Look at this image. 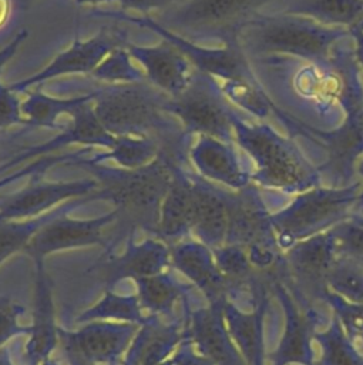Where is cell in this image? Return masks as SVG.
<instances>
[{
    "label": "cell",
    "mask_w": 363,
    "mask_h": 365,
    "mask_svg": "<svg viewBox=\"0 0 363 365\" xmlns=\"http://www.w3.org/2000/svg\"><path fill=\"white\" fill-rule=\"evenodd\" d=\"M177 163L182 161L165 153H159L149 164L137 168L105 165L84 157L73 163L90 173L98 182L102 200H110L114 204L115 221L107 231L104 254L115 252L124 241L135 240L138 231L155 235L161 204Z\"/></svg>",
    "instance_id": "1"
},
{
    "label": "cell",
    "mask_w": 363,
    "mask_h": 365,
    "mask_svg": "<svg viewBox=\"0 0 363 365\" xmlns=\"http://www.w3.org/2000/svg\"><path fill=\"white\" fill-rule=\"evenodd\" d=\"M93 108L104 128L115 137L148 138L179 161H186L189 137L165 110L168 96L151 83L105 84L93 91Z\"/></svg>",
    "instance_id": "2"
},
{
    "label": "cell",
    "mask_w": 363,
    "mask_h": 365,
    "mask_svg": "<svg viewBox=\"0 0 363 365\" xmlns=\"http://www.w3.org/2000/svg\"><path fill=\"white\" fill-rule=\"evenodd\" d=\"M235 144L253 161L251 180L258 187L286 194L322 185L316 165L289 138L266 123H252L238 114L233 121Z\"/></svg>",
    "instance_id": "3"
},
{
    "label": "cell",
    "mask_w": 363,
    "mask_h": 365,
    "mask_svg": "<svg viewBox=\"0 0 363 365\" xmlns=\"http://www.w3.org/2000/svg\"><path fill=\"white\" fill-rule=\"evenodd\" d=\"M349 36V29L327 27L300 16L259 11L242 24L236 40L246 56L288 54L320 64Z\"/></svg>",
    "instance_id": "4"
},
{
    "label": "cell",
    "mask_w": 363,
    "mask_h": 365,
    "mask_svg": "<svg viewBox=\"0 0 363 365\" xmlns=\"http://www.w3.org/2000/svg\"><path fill=\"white\" fill-rule=\"evenodd\" d=\"M279 0H182L164 11L159 24L188 38H216L222 44L238 43L242 24L259 11H268ZM270 7V9H272ZM269 9V10H270Z\"/></svg>",
    "instance_id": "5"
},
{
    "label": "cell",
    "mask_w": 363,
    "mask_h": 365,
    "mask_svg": "<svg viewBox=\"0 0 363 365\" xmlns=\"http://www.w3.org/2000/svg\"><path fill=\"white\" fill-rule=\"evenodd\" d=\"M165 110L179 121L188 137L208 135L235 144L232 121L241 113L209 74L194 70L188 86L177 96H168Z\"/></svg>",
    "instance_id": "6"
},
{
    "label": "cell",
    "mask_w": 363,
    "mask_h": 365,
    "mask_svg": "<svg viewBox=\"0 0 363 365\" xmlns=\"http://www.w3.org/2000/svg\"><path fill=\"white\" fill-rule=\"evenodd\" d=\"M360 181L346 187L317 185L300 192L288 207L272 215L273 227L285 238H300L343 220L356 205Z\"/></svg>",
    "instance_id": "7"
},
{
    "label": "cell",
    "mask_w": 363,
    "mask_h": 365,
    "mask_svg": "<svg viewBox=\"0 0 363 365\" xmlns=\"http://www.w3.org/2000/svg\"><path fill=\"white\" fill-rule=\"evenodd\" d=\"M94 14L120 19L122 21L152 30L162 40H167L175 46L195 70L212 76L219 83L256 78L249 66L248 56L241 48L239 43H228L222 44V47H205L168 30L151 16H131L125 14L124 11H94Z\"/></svg>",
    "instance_id": "8"
},
{
    "label": "cell",
    "mask_w": 363,
    "mask_h": 365,
    "mask_svg": "<svg viewBox=\"0 0 363 365\" xmlns=\"http://www.w3.org/2000/svg\"><path fill=\"white\" fill-rule=\"evenodd\" d=\"M125 44V33L115 27H104L98 34L87 40H80L77 37L67 50L58 53L43 70L27 78L7 84V88L17 94L58 76L91 74L111 51Z\"/></svg>",
    "instance_id": "9"
},
{
    "label": "cell",
    "mask_w": 363,
    "mask_h": 365,
    "mask_svg": "<svg viewBox=\"0 0 363 365\" xmlns=\"http://www.w3.org/2000/svg\"><path fill=\"white\" fill-rule=\"evenodd\" d=\"M138 328L131 322L91 321L77 331L58 328V345L93 365H118Z\"/></svg>",
    "instance_id": "10"
},
{
    "label": "cell",
    "mask_w": 363,
    "mask_h": 365,
    "mask_svg": "<svg viewBox=\"0 0 363 365\" xmlns=\"http://www.w3.org/2000/svg\"><path fill=\"white\" fill-rule=\"evenodd\" d=\"M115 221V211H110L97 218L78 220L68 214L58 215L46 222L28 241L26 248L33 261H44V257L57 251L81 247L107 245V231Z\"/></svg>",
    "instance_id": "11"
},
{
    "label": "cell",
    "mask_w": 363,
    "mask_h": 365,
    "mask_svg": "<svg viewBox=\"0 0 363 365\" xmlns=\"http://www.w3.org/2000/svg\"><path fill=\"white\" fill-rule=\"evenodd\" d=\"M169 265V245L157 237H149L141 242L128 240L125 250L120 254H102L91 271L105 289H112L117 282L161 274Z\"/></svg>",
    "instance_id": "12"
},
{
    "label": "cell",
    "mask_w": 363,
    "mask_h": 365,
    "mask_svg": "<svg viewBox=\"0 0 363 365\" xmlns=\"http://www.w3.org/2000/svg\"><path fill=\"white\" fill-rule=\"evenodd\" d=\"M325 148V161L316 167L322 184L329 187H346L354 182L356 160L363 154V106L347 113L340 127L335 131H316Z\"/></svg>",
    "instance_id": "13"
},
{
    "label": "cell",
    "mask_w": 363,
    "mask_h": 365,
    "mask_svg": "<svg viewBox=\"0 0 363 365\" xmlns=\"http://www.w3.org/2000/svg\"><path fill=\"white\" fill-rule=\"evenodd\" d=\"M98 191V182L91 177L74 181H38L31 182L7 197L0 204V221H19L36 218L56 208L61 202L85 197Z\"/></svg>",
    "instance_id": "14"
},
{
    "label": "cell",
    "mask_w": 363,
    "mask_h": 365,
    "mask_svg": "<svg viewBox=\"0 0 363 365\" xmlns=\"http://www.w3.org/2000/svg\"><path fill=\"white\" fill-rule=\"evenodd\" d=\"M225 201L228 214L225 242L238 247L262 245L273 224L259 187L251 182L239 190H225Z\"/></svg>",
    "instance_id": "15"
},
{
    "label": "cell",
    "mask_w": 363,
    "mask_h": 365,
    "mask_svg": "<svg viewBox=\"0 0 363 365\" xmlns=\"http://www.w3.org/2000/svg\"><path fill=\"white\" fill-rule=\"evenodd\" d=\"M115 135L108 133L104 125L100 123L97 118L94 108H93V101L87 103L81 108H78L73 115L68 123L57 135L50 138L46 143H41L40 145H31V147H24L20 150L17 154H14L11 158H9L6 163L0 164V174H6L11 171L16 165L21 163H28L31 160L40 158L47 154H53L54 151L68 145V144H84L85 147H105L110 150L115 143H117Z\"/></svg>",
    "instance_id": "16"
},
{
    "label": "cell",
    "mask_w": 363,
    "mask_h": 365,
    "mask_svg": "<svg viewBox=\"0 0 363 365\" xmlns=\"http://www.w3.org/2000/svg\"><path fill=\"white\" fill-rule=\"evenodd\" d=\"M235 145L214 137L198 135L188 147V164H192L195 173L211 182L231 190L243 188L252 182V171L243 165Z\"/></svg>",
    "instance_id": "17"
},
{
    "label": "cell",
    "mask_w": 363,
    "mask_h": 365,
    "mask_svg": "<svg viewBox=\"0 0 363 365\" xmlns=\"http://www.w3.org/2000/svg\"><path fill=\"white\" fill-rule=\"evenodd\" d=\"M125 48L141 66L147 81L171 97L188 86L195 70L186 57L167 40L155 46H137L127 41Z\"/></svg>",
    "instance_id": "18"
},
{
    "label": "cell",
    "mask_w": 363,
    "mask_h": 365,
    "mask_svg": "<svg viewBox=\"0 0 363 365\" xmlns=\"http://www.w3.org/2000/svg\"><path fill=\"white\" fill-rule=\"evenodd\" d=\"M185 339H188L185 322L175 317L151 315L140 325L122 365H172V355Z\"/></svg>",
    "instance_id": "19"
},
{
    "label": "cell",
    "mask_w": 363,
    "mask_h": 365,
    "mask_svg": "<svg viewBox=\"0 0 363 365\" xmlns=\"http://www.w3.org/2000/svg\"><path fill=\"white\" fill-rule=\"evenodd\" d=\"M36 264V284L33 315L27 344L24 346L26 365H41L50 358L58 341V327L54 318V304L50 278L44 269L43 261Z\"/></svg>",
    "instance_id": "20"
},
{
    "label": "cell",
    "mask_w": 363,
    "mask_h": 365,
    "mask_svg": "<svg viewBox=\"0 0 363 365\" xmlns=\"http://www.w3.org/2000/svg\"><path fill=\"white\" fill-rule=\"evenodd\" d=\"M192 208L191 171L185 170L184 163H177L172 170L171 184L161 204L159 222L154 237L169 247L184 241L192 231Z\"/></svg>",
    "instance_id": "21"
},
{
    "label": "cell",
    "mask_w": 363,
    "mask_h": 365,
    "mask_svg": "<svg viewBox=\"0 0 363 365\" xmlns=\"http://www.w3.org/2000/svg\"><path fill=\"white\" fill-rule=\"evenodd\" d=\"M192 180V234L206 247H219L225 242L228 214L225 188L215 185L196 173Z\"/></svg>",
    "instance_id": "22"
},
{
    "label": "cell",
    "mask_w": 363,
    "mask_h": 365,
    "mask_svg": "<svg viewBox=\"0 0 363 365\" xmlns=\"http://www.w3.org/2000/svg\"><path fill=\"white\" fill-rule=\"evenodd\" d=\"M172 267L194 282L208 298L222 291V272L214 262L208 247L196 241H181L169 247Z\"/></svg>",
    "instance_id": "23"
},
{
    "label": "cell",
    "mask_w": 363,
    "mask_h": 365,
    "mask_svg": "<svg viewBox=\"0 0 363 365\" xmlns=\"http://www.w3.org/2000/svg\"><path fill=\"white\" fill-rule=\"evenodd\" d=\"M268 11L300 16L327 27L350 30L363 21V0H279Z\"/></svg>",
    "instance_id": "24"
},
{
    "label": "cell",
    "mask_w": 363,
    "mask_h": 365,
    "mask_svg": "<svg viewBox=\"0 0 363 365\" xmlns=\"http://www.w3.org/2000/svg\"><path fill=\"white\" fill-rule=\"evenodd\" d=\"M186 335L198 351L216 365H233V351L228 342L219 314L212 308H199L188 312Z\"/></svg>",
    "instance_id": "25"
},
{
    "label": "cell",
    "mask_w": 363,
    "mask_h": 365,
    "mask_svg": "<svg viewBox=\"0 0 363 365\" xmlns=\"http://www.w3.org/2000/svg\"><path fill=\"white\" fill-rule=\"evenodd\" d=\"M94 98L93 91L84 96L70 97V98H57L44 94L43 91L30 93L26 100L20 103L21 115L26 124L34 127H44L51 130H63L65 125H61L58 120L64 115H73L78 108L91 103Z\"/></svg>",
    "instance_id": "26"
},
{
    "label": "cell",
    "mask_w": 363,
    "mask_h": 365,
    "mask_svg": "<svg viewBox=\"0 0 363 365\" xmlns=\"http://www.w3.org/2000/svg\"><path fill=\"white\" fill-rule=\"evenodd\" d=\"M97 201L100 200L98 192L74 198L67 202H63L61 205L56 207L54 210L38 215L36 218H30L26 221H0V264L4 262L10 255H13L17 251H23L31 237L48 221L53 218L63 215V214H70L74 208L84 205L90 201Z\"/></svg>",
    "instance_id": "27"
},
{
    "label": "cell",
    "mask_w": 363,
    "mask_h": 365,
    "mask_svg": "<svg viewBox=\"0 0 363 365\" xmlns=\"http://www.w3.org/2000/svg\"><path fill=\"white\" fill-rule=\"evenodd\" d=\"M137 287V297L142 309L151 315L174 318V308L186 289L169 272H161L151 277L138 278L134 281Z\"/></svg>",
    "instance_id": "28"
},
{
    "label": "cell",
    "mask_w": 363,
    "mask_h": 365,
    "mask_svg": "<svg viewBox=\"0 0 363 365\" xmlns=\"http://www.w3.org/2000/svg\"><path fill=\"white\" fill-rule=\"evenodd\" d=\"M148 317H144L138 297L120 295L114 289H105L102 298L83 311L77 318V324H87L91 321H117L142 325Z\"/></svg>",
    "instance_id": "29"
},
{
    "label": "cell",
    "mask_w": 363,
    "mask_h": 365,
    "mask_svg": "<svg viewBox=\"0 0 363 365\" xmlns=\"http://www.w3.org/2000/svg\"><path fill=\"white\" fill-rule=\"evenodd\" d=\"M161 153L158 144L148 138L118 137L117 143L105 153H97L88 157L93 163H105L112 160L124 168H137L149 164Z\"/></svg>",
    "instance_id": "30"
},
{
    "label": "cell",
    "mask_w": 363,
    "mask_h": 365,
    "mask_svg": "<svg viewBox=\"0 0 363 365\" xmlns=\"http://www.w3.org/2000/svg\"><path fill=\"white\" fill-rule=\"evenodd\" d=\"M219 84L231 104H235L241 110H245L248 114L261 120L276 113L273 104L270 103L256 78L221 81Z\"/></svg>",
    "instance_id": "31"
},
{
    "label": "cell",
    "mask_w": 363,
    "mask_h": 365,
    "mask_svg": "<svg viewBox=\"0 0 363 365\" xmlns=\"http://www.w3.org/2000/svg\"><path fill=\"white\" fill-rule=\"evenodd\" d=\"M105 84H127L145 81V74L132 63L125 46L111 51L90 74Z\"/></svg>",
    "instance_id": "32"
},
{
    "label": "cell",
    "mask_w": 363,
    "mask_h": 365,
    "mask_svg": "<svg viewBox=\"0 0 363 365\" xmlns=\"http://www.w3.org/2000/svg\"><path fill=\"white\" fill-rule=\"evenodd\" d=\"M333 240L332 232L330 235H319L300 244L295 251L299 268H303L307 274H320L329 265Z\"/></svg>",
    "instance_id": "33"
},
{
    "label": "cell",
    "mask_w": 363,
    "mask_h": 365,
    "mask_svg": "<svg viewBox=\"0 0 363 365\" xmlns=\"http://www.w3.org/2000/svg\"><path fill=\"white\" fill-rule=\"evenodd\" d=\"M91 147H85L84 150H78L75 153H64V154H47L40 158L28 161L24 167L16 170V171H9L0 177V190L10 185L11 182L21 180L23 177H36L43 174L46 170L51 168L53 165H61V164H73L77 160L83 158L85 153H90Z\"/></svg>",
    "instance_id": "34"
},
{
    "label": "cell",
    "mask_w": 363,
    "mask_h": 365,
    "mask_svg": "<svg viewBox=\"0 0 363 365\" xmlns=\"http://www.w3.org/2000/svg\"><path fill=\"white\" fill-rule=\"evenodd\" d=\"M24 314V307L9 297H0V348L19 335L30 334V327L19 324L20 315Z\"/></svg>",
    "instance_id": "35"
},
{
    "label": "cell",
    "mask_w": 363,
    "mask_h": 365,
    "mask_svg": "<svg viewBox=\"0 0 363 365\" xmlns=\"http://www.w3.org/2000/svg\"><path fill=\"white\" fill-rule=\"evenodd\" d=\"M20 100L17 94L7 88V84L0 83V131L9 128L14 124L24 123L21 110H20Z\"/></svg>",
    "instance_id": "36"
},
{
    "label": "cell",
    "mask_w": 363,
    "mask_h": 365,
    "mask_svg": "<svg viewBox=\"0 0 363 365\" xmlns=\"http://www.w3.org/2000/svg\"><path fill=\"white\" fill-rule=\"evenodd\" d=\"M333 237L340 241L342 247L353 254L363 255V227L354 222L342 224L333 231Z\"/></svg>",
    "instance_id": "37"
},
{
    "label": "cell",
    "mask_w": 363,
    "mask_h": 365,
    "mask_svg": "<svg viewBox=\"0 0 363 365\" xmlns=\"http://www.w3.org/2000/svg\"><path fill=\"white\" fill-rule=\"evenodd\" d=\"M181 1L182 0H117L122 11L134 10L141 13L142 16H148L149 11L154 10H168Z\"/></svg>",
    "instance_id": "38"
},
{
    "label": "cell",
    "mask_w": 363,
    "mask_h": 365,
    "mask_svg": "<svg viewBox=\"0 0 363 365\" xmlns=\"http://www.w3.org/2000/svg\"><path fill=\"white\" fill-rule=\"evenodd\" d=\"M335 285L347 297L363 302V279L350 271H342L335 279Z\"/></svg>",
    "instance_id": "39"
},
{
    "label": "cell",
    "mask_w": 363,
    "mask_h": 365,
    "mask_svg": "<svg viewBox=\"0 0 363 365\" xmlns=\"http://www.w3.org/2000/svg\"><path fill=\"white\" fill-rule=\"evenodd\" d=\"M172 365H212V362L204 355L195 354L191 348V341L185 339L174 352Z\"/></svg>",
    "instance_id": "40"
},
{
    "label": "cell",
    "mask_w": 363,
    "mask_h": 365,
    "mask_svg": "<svg viewBox=\"0 0 363 365\" xmlns=\"http://www.w3.org/2000/svg\"><path fill=\"white\" fill-rule=\"evenodd\" d=\"M327 361L330 365H359L354 356L339 342L332 341L329 344Z\"/></svg>",
    "instance_id": "41"
},
{
    "label": "cell",
    "mask_w": 363,
    "mask_h": 365,
    "mask_svg": "<svg viewBox=\"0 0 363 365\" xmlns=\"http://www.w3.org/2000/svg\"><path fill=\"white\" fill-rule=\"evenodd\" d=\"M28 37V31L26 29H21L16 37L0 50V70L6 66V63L16 54V51L19 50V47L21 46V43Z\"/></svg>",
    "instance_id": "42"
},
{
    "label": "cell",
    "mask_w": 363,
    "mask_h": 365,
    "mask_svg": "<svg viewBox=\"0 0 363 365\" xmlns=\"http://www.w3.org/2000/svg\"><path fill=\"white\" fill-rule=\"evenodd\" d=\"M350 37L354 41V57L363 74V21H360L356 27L350 29Z\"/></svg>",
    "instance_id": "43"
},
{
    "label": "cell",
    "mask_w": 363,
    "mask_h": 365,
    "mask_svg": "<svg viewBox=\"0 0 363 365\" xmlns=\"http://www.w3.org/2000/svg\"><path fill=\"white\" fill-rule=\"evenodd\" d=\"M356 174L359 175V181H360V194H359L356 207L359 211L363 212V157L359 160V163L356 165Z\"/></svg>",
    "instance_id": "44"
},
{
    "label": "cell",
    "mask_w": 363,
    "mask_h": 365,
    "mask_svg": "<svg viewBox=\"0 0 363 365\" xmlns=\"http://www.w3.org/2000/svg\"><path fill=\"white\" fill-rule=\"evenodd\" d=\"M63 352H64V356H65V359H67L68 365H93V364H90V362L84 361L83 358H80L78 355H75V354H74V352H71V351L63 349Z\"/></svg>",
    "instance_id": "45"
},
{
    "label": "cell",
    "mask_w": 363,
    "mask_h": 365,
    "mask_svg": "<svg viewBox=\"0 0 363 365\" xmlns=\"http://www.w3.org/2000/svg\"><path fill=\"white\" fill-rule=\"evenodd\" d=\"M10 6H11L10 0H0V27L4 24V21L9 17Z\"/></svg>",
    "instance_id": "46"
},
{
    "label": "cell",
    "mask_w": 363,
    "mask_h": 365,
    "mask_svg": "<svg viewBox=\"0 0 363 365\" xmlns=\"http://www.w3.org/2000/svg\"><path fill=\"white\" fill-rule=\"evenodd\" d=\"M0 365H14L11 358H10L9 349L6 346L0 348Z\"/></svg>",
    "instance_id": "47"
},
{
    "label": "cell",
    "mask_w": 363,
    "mask_h": 365,
    "mask_svg": "<svg viewBox=\"0 0 363 365\" xmlns=\"http://www.w3.org/2000/svg\"><path fill=\"white\" fill-rule=\"evenodd\" d=\"M111 1H117V0H75V3L80 4V6H84V4H88V6H98V4L111 3Z\"/></svg>",
    "instance_id": "48"
},
{
    "label": "cell",
    "mask_w": 363,
    "mask_h": 365,
    "mask_svg": "<svg viewBox=\"0 0 363 365\" xmlns=\"http://www.w3.org/2000/svg\"><path fill=\"white\" fill-rule=\"evenodd\" d=\"M41 365H60L57 361H54V359H51V358H48V359H46Z\"/></svg>",
    "instance_id": "49"
},
{
    "label": "cell",
    "mask_w": 363,
    "mask_h": 365,
    "mask_svg": "<svg viewBox=\"0 0 363 365\" xmlns=\"http://www.w3.org/2000/svg\"><path fill=\"white\" fill-rule=\"evenodd\" d=\"M356 222H357L359 225H362V227H363V217H359V218L356 220Z\"/></svg>",
    "instance_id": "50"
},
{
    "label": "cell",
    "mask_w": 363,
    "mask_h": 365,
    "mask_svg": "<svg viewBox=\"0 0 363 365\" xmlns=\"http://www.w3.org/2000/svg\"><path fill=\"white\" fill-rule=\"evenodd\" d=\"M24 1H27V0H24Z\"/></svg>",
    "instance_id": "51"
}]
</instances>
